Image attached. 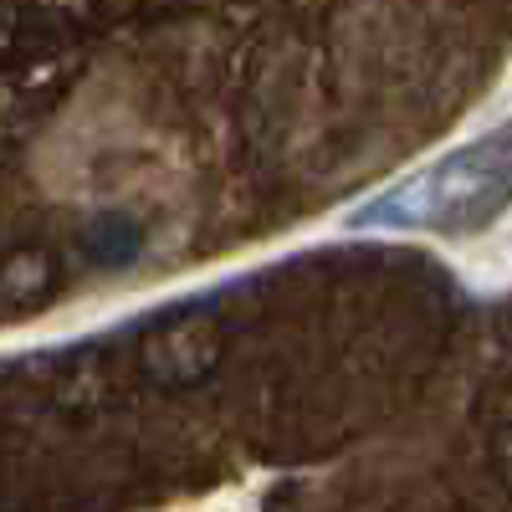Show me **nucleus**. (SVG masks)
<instances>
[{"label": "nucleus", "instance_id": "nucleus-3", "mask_svg": "<svg viewBox=\"0 0 512 512\" xmlns=\"http://www.w3.org/2000/svg\"><path fill=\"white\" fill-rule=\"evenodd\" d=\"M57 292V262L47 251H16L0 262V318L47 308Z\"/></svg>", "mask_w": 512, "mask_h": 512}, {"label": "nucleus", "instance_id": "nucleus-2", "mask_svg": "<svg viewBox=\"0 0 512 512\" xmlns=\"http://www.w3.org/2000/svg\"><path fill=\"white\" fill-rule=\"evenodd\" d=\"M221 354V328L210 323V318H180V323H169L149 338V349H144V369L154 379H200L210 364H216Z\"/></svg>", "mask_w": 512, "mask_h": 512}, {"label": "nucleus", "instance_id": "nucleus-1", "mask_svg": "<svg viewBox=\"0 0 512 512\" xmlns=\"http://www.w3.org/2000/svg\"><path fill=\"white\" fill-rule=\"evenodd\" d=\"M502 210H512V128H492V134L395 180L390 190H379L374 200L349 210V231L466 236L492 226Z\"/></svg>", "mask_w": 512, "mask_h": 512}]
</instances>
